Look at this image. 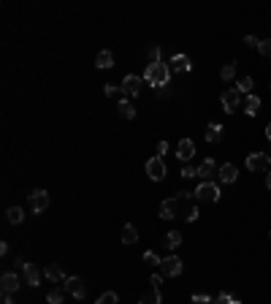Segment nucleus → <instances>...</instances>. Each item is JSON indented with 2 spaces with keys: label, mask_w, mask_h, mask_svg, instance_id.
<instances>
[{
  "label": "nucleus",
  "mask_w": 271,
  "mask_h": 304,
  "mask_svg": "<svg viewBox=\"0 0 271 304\" xmlns=\"http://www.w3.org/2000/svg\"><path fill=\"white\" fill-rule=\"evenodd\" d=\"M171 79V68L165 62H155V65H147L144 71V82L152 84V87H165Z\"/></svg>",
  "instance_id": "1"
},
{
  "label": "nucleus",
  "mask_w": 271,
  "mask_h": 304,
  "mask_svg": "<svg viewBox=\"0 0 271 304\" xmlns=\"http://www.w3.org/2000/svg\"><path fill=\"white\" fill-rule=\"evenodd\" d=\"M198 201H209V204H217L220 201V187L215 185V182H201L198 187H195V193H193Z\"/></svg>",
  "instance_id": "2"
},
{
  "label": "nucleus",
  "mask_w": 271,
  "mask_h": 304,
  "mask_svg": "<svg viewBox=\"0 0 271 304\" xmlns=\"http://www.w3.org/2000/svg\"><path fill=\"white\" fill-rule=\"evenodd\" d=\"M144 171H147V177L152 182H160L165 177V163L160 155H152V158H147V163H144Z\"/></svg>",
  "instance_id": "3"
},
{
  "label": "nucleus",
  "mask_w": 271,
  "mask_h": 304,
  "mask_svg": "<svg viewBox=\"0 0 271 304\" xmlns=\"http://www.w3.org/2000/svg\"><path fill=\"white\" fill-rule=\"evenodd\" d=\"M160 274H163V277H179L182 274V258L179 255L163 258V263H160Z\"/></svg>",
  "instance_id": "4"
},
{
  "label": "nucleus",
  "mask_w": 271,
  "mask_h": 304,
  "mask_svg": "<svg viewBox=\"0 0 271 304\" xmlns=\"http://www.w3.org/2000/svg\"><path fill=\"white\" fill-rule=\"evenodd\" d=\"M269 163H271L269 152H252V155H247V169H250V171H269Z\"/></svg>",
  "instance_id": "5"
},
{
  "label": "nucleus",
  "mask_w": 271,
  "mask_h": 304,
  "mask_svg": "<svg viewBox=\"0 0 271 304\" xmlns=\"http://www.w3.org/2000/svg\"><path fill=\"white\" fill-rule=\"evenodd\" d=\"M179 206H182V198H179V196L165 198V201L160 204V217H163V220H174L176 212H179Z\"/></svg>",
  "instance_id": "6"
},
{
  "label": "nucleus",
  "mask_w": 271,
  "mask_h": 304,
  "mask_svg": "<svg viewBox=\"0 0 271 304\" xmlns=\"http://www.w3.org/2000/svg\"><path fill=\"white\" fill-rule=\"evenodd\" d=\"M27 204H30V209L36 212H46V206H49V193L46 190H33L30 198H27Z\"/></svg>",
  "instance_id": "7"
},
{
  "label": "nucleus",
  "mask_w": 271,
  "mask_h": 304,
  "mask_svg": "<svg viewBox=\"0 0 271 304\" xmlns=\"http://www.w3.org/2000/svg\"><path fill=\"white\" fill-rule=\"evenodd\" d=\"M168 68H171V73H187L190 68H193V62H190L187 55H174L171 62H168Z\"/></svg>",
  "instance_id": "8"
},
{
  "label": "nucleus",
  "mask_w": 271,
  "mask_h": 304,
  "mask_svg": "<svg viewBox=\"0 0 271 304\" xmlns=\"http://www.w3.org/2000/svg\"><path fill=\"white\" fill-rule=\"evenodd\" d=\"M141 84H144L141 76H136V73H128V76L122 79V90H125V95H138V93H141Z\"/></svg>",
  "instance_id": "9"
},
{
  "label": "nucleus",
  "mask_w": 271,
  "mask_h": 304,
  "mask_svg": "<svg viewBox=\"0 0 271 304\" xmlns=\"http://www.w3.org/2000/svg\"><path fill=\"white\" fill-rule=\"evenodd\" d=\"M41 269L36 266V263H25V269H22V277H25L27 285H41Z\"/></svg>",
  "instance_id": "10"
},
{
  "label": "nucleus",
  "mask_w": 271,
  "mask_h": 304,
  "mask_svg": "<svg viewBox=\"0 0 271 304\" xmlns=\"http://www.w3.org/2000/svg\"><path fill=\"white\" fill-rule=\"evenodd\" d=\"M0 288H3V294H14V291L19 288V274L3 272V277H0Z\"/></svg>",
  "instance_id": "11"
},
{
  "label": "nucleus",
  "mask_w": 271,
  "mask_h": 304,
  "mask_svg": "<svg viewBox=\"0 0 271 304\" xmlns=\"http://www.w3.org/2000/svg\"><path fill=\"white\" fill-rule=\"evenodd\" d=\"M220 101H222V109H225V112H233V109L241 103V93L239 90H225Z\"/></svg>",
  "instance_id": "12"
},
{
  "label": "nucleus",
  "mask_w": 271,
  "mask_h": 304,
  "mask_svg": "<svg viewBox=\"0 0 271 304\" xmlns=\"http://www.w3.org/2000/svg\"><path fill=\"white\" fill-rule=\"evenodd\" d=\"M215 171H220L217 169V163L212 158H206L204 163L198 166V177H201V182H212V177H215Z\"/></svg>",
  "instance_id": "13"
},
{
  "label": "nucleus",
  "mask_w": 271,
  "mask_h": 304,
  "mask_svg": "<svg viewBox=\"0 0 271 304\" xmlns=\"http://www.w3.org/2000/svg\"><path fill=\"white\" fill-rule=\"evenodd\" d=\"M193 155H195V144H193L190 139H182L179 144H176V158H179V160H184V163H187Z\"/></svg>",
  "instance_id": "14"
},
{
  "label": "nucleus",
  "mask_w": 271,
  "mask_h": 304,
  "mask_svg": "<svg viewBox=\"0 0 271 304\" xmlns=\"http://www.w3.org/2000/svg\"><path fill=\"white\" fill-rule=\"evenodd\" d=\"M65 291L71 296H76V299H84V283H82V277H68L65 280Z\"/></svg>",
  "instance_id": "15"
},
{
  "label": "nucleus",
  "mask_w": 271,
  "mask_h": 304,
  "mask_svg": "<svg viewBox=\"0 0 271 304\" xmlns=\"http://www.w3.org/2000/svg\"><path fill=\"white\" fill-rule=\"evenodd\" d=\"M217 174H220V182H225V185H233L236 177H239V171H236V166H233V163H222Z\"/></svg>",
  "instance_id": "16"
},
{
  "label": "nucleus",
  "mask_w": 271,
  "mask_h": 304,
  "mask_svg": "<svg viewBox=\"0 0 271 304\" xmlns=\"http://www.w3.org/2000/svg\"><path fill=\"white\" fill-rule=\"evenodd\" d=\"M44 274L52 280V283H62V285H65V280H68V277H65V272H62V269L57 266V263H49V266L44 269Z\"/></svg>",
  "instance_id": "17"
},
{
  "label": "nucleus",
  "mask_w": 271,
  "mask_h": 304,
  "mask_svg": "<svg viewBox=\"0 0 271 304\" xmlns=\"http://www.w3.org/2000/svg\"><path fill=\"white\" fill-rule=\"evenodd\" d=\"M95 65L101 68V71H108V68H114V55L108 49H103V52H98V57H95Z\"/></svg>",
  "instance_id": "18"
},
{
  "label": "nucleus",
  "mask_w": 271,
  "mask_h": 304,
  "mask_svg": "<svg viewBox=\"0 0 271 304\" xmlns=\"http://www.w3.org/2000/svg\"><path fill=\"white\" fill-rule=\"evenodd\" d=\"M163 302V294H160V288H155V285H149L147 294H141V299H138V304H160Z\"/></svg>",
  "instance_id": "19"
},
{
  "label": "nucleus",
  "mask_w": 271,
  "mask_h": 304,
  "mask_svg": "<svg viewBox=\"0 0 271 304\" xmlns=\"http://www.w3.org/2000/svg\"><path fill=\"white\" fill-rule=\"evenodd\" d=\"M222 130H225V128H222V125L220 122H212L209 125V128H206V141H209V144H217V141H222Z\"/></svg>",
  "instance_id": "20"
},
{
  "label": "nucleus",
  "mask_w": 271,
  "mask_h": 304,
  "mask_svg": "<svg viewBox=\"0 0 271 304\" xmlns=\"http://www.w3.org/2000/svg\"><path fill=\"white\" fill-rule=\"evenodd\" d=\"M122 242H125V244H136V242H138V228L133 226V223H125V228H122Z\"/></svg>",
  "instance_id": "21"
},
{
  "label": "nucleus",
  "mask_w": 271,
  "mask_h": 304,
  "mask_svg": "<svg viewBox=\"0 0 271 304\" xmlns=\"http://www.w3.org/2000/svg\"><path fill=\"white\" fill-rule=\"evenodd\" d=\"M244 112L250 114V117H255V114L261 112V98H258V95H247V109Z\"/></svg>",
  "instance_id": "22"
},
{
  "label": "nucleus",
  "mask_w": 271,
  "mask_h": 304,
  "mask_svg": "<svg viewBox=\"0 0 271 304\" xmlns=\"http://www.w3.org/2000/svg\"><path fill=\"white\" fill-rule=\"evenodd\" d=\"M163 242H165V247L176 250V247L182 244V234H179V231H168V234H165V239H163Z\"/></svg>",
  "instance_id": "23"
},
{
  "label": "nucleus",
  "mask_w": 271,
  "mask_h": 304,
  "mask_svg": "<svg viewBox=\"0 0 271 304\" xmlns=\"http://www.w3.org/2000/svg\"><path fill=\"white\" fill-rule=\"evenodd\" d=\"M119 114H122L125 120H133V117H136V109H133V103L122 98V101H119Z\"/></svg>",
  "instance_id": "24"
},
{
  "label": "nucleus",
  "mask_w": 271,
  "mask_h": 304,
  "mask_svg": "<svg viewBox=\"0 0 271 304\" xmlns=\"http://www.w3.org/2000/svg\"><path fill=\"white\" fill-rule=\"evenodd\" d=\"M5 215H8V223H14V226H19V223L25 220V212H22L19 206H11V209L5 212Z\"/></svg>",
  "instance_id": "25"
},
{
  "label": "nucleus",
  "mask_w": 271,
  "mask_h": 304,
  "mask_svg": "<svg viewBox=\"0 0 271 304\" xmlns=\"http://www.w3.org/2000/svg\"><path fill=\"white\" fill-rule=\"evenodd\" d=\"M62 299H65V294H62L60 288H52L49 294H46V302L49 304H62Z\"/></svg>",
  "instance_id": "26"
},
{
  "label": "nucleus",
  "mask_w": 271,
  "mask_h": 304,
  "mask_svg": "<svg viewBox=\"0 0 271 304\" xmlns=\"http://www.w3.org/2000/svg\"><path fill=\"white\" fill-rule=\"evenodd\" d=\"M236 90H239V93H244V95H250V90H252V76H241L239 84H236Z\"/></svg>",
  "instance_id": "27"
},
{
  "label": "nucleus",
  "mask_w": 271,
  "mask_h": 304,
  "mask_svg": "<svg viewBox=\"0 0 271 304\" xmlns=\"http://www.w3.org/2000/svg\"><path fill=\"white\" fill-rule=\"evenodd\" d=\"M144 261H147L149 266H160V263H163V258L155 253V250H147V253H144Z\"/></svg>",
  "instance_id": "28"
},
{
  "label": "nucleus",
  "mask_w": 271,
  "mask_h": 304,
  "mask_svg": "<svg viewBox=\"0 0 271 304\" xmlns=\"http://www.w3.org/2000/svg\"><path fill=\"white\" fill-rule=\"evenodd\" d=\"M147 55H149V65H155V62H163V60H160V47H158V44H152Z\"/></svg>",
  "instance_id": "29"
},
{
  "label": "nucleus",
  "mask_w": 271,
  "mask_h": 304,
  "mask_svg": "<svg viewBox=\"0 0 271 304\" xmlns=\"http://www.w3.org/2000/svg\"><path fill=\"white\" fill-rule=\"evenodd\" d=\"M233 73H236V62H228V65H222L220 76L225 79V82H230V79H233Z\"/></svg>",
  "instance_id": "30"
},
{
  "label": "nucleus",
  "mask_w": 271,
  "mask_h": 304,
  "mask_svg": "<svg viewBox=\"0 0 271 304\" xmlns=\"http://www.w3.org/2000/svg\"><path fill=\"white\" fill-rule=\"evenodd\" d=\"M95 304H117V294H114V291H106L103 296H98Z\"/></svg>",
  "instance_id": "31"
},
{
  "label": "nucleus",
  "mask_w": 271,
  "mask_h": 304,
  "mask_svg": "<svg viewBox=\"0 0 271 304\" xmlns=\"http://www.w3.org/2000/svg\"><path fill=\"white\" fill-rule=\"evenodd\" d=\"M182 177L193 180V177H198V169H195V166H190V163H184V166H182Z\"/></svg>",
  "instance_id": "32"
},
{
  "label": "nucleus",
  "mask_w": 271,
  "mask_h": 304,
  "mask_svg": "<svg viewBox=\"0 0 271 304\" xmlns=\"http://www.w3.org/2000/svg\"><path fill=\"white\" fill-rule=\"evenodd\" d=\"M258 52H261L263 57H271V38H266V41H261V47H258Z\"/></svg>",
  "instance_id": "33"
},
{
  "label": "nucleus",
  "mask_w": 271,
  "mask_h": 304,
  "mask_svg": "<svg viewBox=\"0 0 271 304\" xmlns=\"http://www.w3.org/2000/svg\"><path fill=\"white\" fill-rule=\"evenodd\" d=\"M103 93H106L108 98H117V95H119V87H114V84H103Z\"/></svg>",
  "instance_id": "34"
},
{
  "label": "nucleus",
  "mask_w": 271,
  "mask_h": 304,
  "mask_svg": "<svg viewBox=\"0 0 271 304\" xmlns=\"http://www.w3.org/2000/svg\"><path fill=\"white\" fill-rule=\"evenodd\" d=\"M217 304H239V302H236L230 294H220V296H217Z\"/></svg>",
  "instance_id": "35"
},
{
  "label": "nucleus",
  "mask_w": 271,
  "mask_h": 304,
  "mask_svg": "<svg viewBox=\"0 0 271 304\" xmlns=\"http://www.w3.org/2000/svg\"><path fill=\"white\" fill-rule=\"evenodd\" d=\"M149 285H155V288H160V285H163V274H152V277H149Z\"/></svg>",
  "instance_id": "36"
},
{
  "label": "nucleus",
  "mask_w": 271,
  "mask_h": 304,
  "mask_svg": "<svg viewBox=\"0 0 271 304\" xmlns=\"http://www.w3.org/2000/svg\"><path fill=\"white\" fill-rule=\"evenodd\" d=\"M193 302H195V304H209L212 299H209L206 294H195V296H193Z\"/></svg>",
  "instance_id": "37"
},
{
  "label": "nucleus",
  "mask_w": 271,
  "mask_h": 304,
  "mask_svg": "<svg viewBox=\"0 0 271 304\" xmlns=\"http://www.w3.org/2000/svg\"><path fill=\"white\" fill-rule=\"evenodd\" d=\"M244 44H247V47H255V49L261 47V41H258L255 36H244Z\"/></svg>",
  "instance_id": "38"
},
{
  "label": "nucleus",
  "mask_w": 271,
  "mask_h": 304,
  "mask_svg": "<svg viewBox=\"0 0 271 304\" xmlns=\"http://www.w3.org/2000/svg\"><path fill=\"white\" fill-rule=\"evenodd\" d=\"M165 152H168V144H165V141H160V144H158V155H160V158H163Z\"/></svg>",
  "instance_id": "39"
},
{
  "label": "nucleus",
  "mask_w": 271,
  "mask_h": 304,
  "mask_svg": "<svg viewBox=\"0 0 271 304\" xmlns=\"http://www.w3.org/2000/svg\"><path fill=\"white\" fill-rule=\"evenodd\" d=\"M8 250H11V247H8V242H3V244H0V255H3V258L8 255Z\"/></svg>",
  "instance_id": "40"
},
{
  "label": "nucleus",
  "mask_w": 271,
  "mask_h": 304,
  "mask_svg": "<svg viewBox=\"0 0 271 304\" xmlns=\"http://www.w3.org/2000/svg\"><path fill=\"white\" fill-rule=\"evenodd\" d=\"M3 304H14V299H11V294H3Z\"/></svg>",
  "instance_id": "41"
},
{
  "label": "nucleus",
  "mask_w": 271,
  "mask_h": 304,
  "mask_svg": "<svg viewBox=\"0 0 271 304\" xmlns=\"http://www.w3.org/2000/svg\"><path fill=\"white\" fill-rule=\"evenodd\" d=\"M266 187L271 190V171H266Z\"/></svg>",
  "instance_id": "42"
},
{
  "label": "nucleus",
  "mask_w": 271,
  "mask_h": 304,
  "mask_svg": "<svg viewBox=\"0 0 271 304\" xmlns=\"http://www.w3.org/2000/svg\"><path fill=\"white\" fill-rule=\"evenodd\" d=\"M266 136H269V141H271V122L266 125Z\"/></svg>",
  "instance_id": "43"
}]
</instances>
